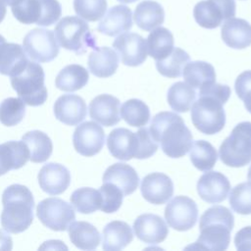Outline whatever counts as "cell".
I'll return each instance as SVG.
<instances>
[{
    "label": "cell",
    "mask_w": 251,
    "mask_h": 251,
    "mask_svg": "<svg viewBox=\"0 0 251 251\" xmlns=\"http://www.w3.org/2000/svg\"><path fill=\"white\" fill-rule=\"evenodd\" d=\"M234 226L232 213L225 206L216 205L207 209L200 218V234L192 248L222 251L228 247L230 231Z\"/></svg>",
    "instance_id": "obj_3"
},
{
    "label": "cell",
    "mask_w": 251,
    "mask_h": 251,
    "mask_svg": "<svg viewBox=\"0 0 251 251\" xmlns=\"http://www.w3.org/2000/svg\"><path fill=\"white\" fill-rule=\"evenodd\" d=\"M140 190L146 201L151 204L162 205L173 196L174 183L163 173H151L142 178Z\"/></svg>",
    "instance_id": "obj_14"
},
{
    "label": "cell",
    "mask_w": 251,
    "mask_h": 251,
    "mask_svg": "<svg viewBox=\"0 0 251 251\" xmlns=\"http://www.w3.org/2000/svg\"><path fill=\"white\" fill-rule=\"evenodd\" d=\"M99 191L102 197L100 210L108 214L117 212L123 204L124 194L121 189L111 182H103Z\"/></svg>",
    "instance_id": "obj_43"
},
{
    "label": "cell",
    "mask_w": 251,
    "mask_h": 251,
    "mask_svg": "<svg viewBox=\"0 0 251 251\" xmlns=\"http://www.w3.org/2000/svg\"><path fill=\"white\" fill-rule=\"evenodd\" d=\"M41 17L36 25L48 26L55 24L62 15V7L58 0H40Z\"/></svg>",
    "instance_id": "obj_44"
},
{
    "label": "cell",
    "mask_w": 251,
    "mask_h": 251,
    "mask_svg": "<svg viewBox=\"0 0 251 251\" xmlns=\"http://www.w3.org/2000/svg\"><path fill=\"white\" fill-rule=\"evenodd\" d=\"M39 221L55 231L67 230L75 219V213L71 204L57 197L43 199L37 205Z\"/></svg>",
    "instance_id": "obj_8"
},
{
    "label": "cell",
    "mask_w": 251,
    "mask_h": 251,
    "mask_svg": "<svg viewBox=\"0 0 251 251\" xmlns=\"http://www.w3.org/2000/svg\"><path fill=\"white\" fill-rule=\"evenodd\" d=\"M107 147L111 155L119 160L128 161L135 158L139 148L137 133L125 127L115 128L108 135Z\"/></svg>",
    "instance_id": "obj_16"
},
{
    "label": "cell",
    "mask_w": 251,
    "mask_h": 251,
    "mask_svg": "<svg viewBox=\"0 0 251 251\" xmlns=\"http://www.w3.org/2000/svg\"><path fill=\"white\" fill-rule=\"evenodd\" d=\"M72 243L82 250H94L100 244L98 229L87 222H73L68 227Z\"/></svg>",
    "instance_id": "obj_29"
},
{
    "label": "cell",
    "mask_w": 251,
    "mask_h": 251,
    "mask_svg": "<svg viewBox=\"0 0 251 251\" xmlns=\"http://www.w3.org/2000/svg\"><path fill=\"white\" fill-rule=\"evenodd\" d=\"M38 183L44 192L50 195H59L69 187L71 173L64 165L48 163L38 173Z\"/></svg>",
    "instance_id": "obj_19"
},
{
    "label": "cell",
    "mask_w": 251,
    "mask_h": 251,
    "mask_svg": "<svg viewBox=\"0 0 251 251\" xmlns=\"http://www.w3.org/2000/svg\"><path fill=\"white\" fill-rule=\"evenodd\" d=\"M12 7L14 17L23 24H37L41 17L40 0H21Z\"/></svg>",
    "instance_id": "obj_40"
},
{
    "label": "cell",
    "mask_w": 251,
    "mask_h": 251,
    "mask_svg": "<svg viewBox=\"0 0 251 251\" xmlns=\"http://www.w3.org/2000/svg\"><path fill=\"white\" fill-rule=\"evenodd\" d=\"M44 77L43 68L37 63L28 61L21 74L11 76V84L25 104L40 106L47 99Z\"/></svg>",
    "instance_id": "obj_7"
},
{
    "label": "cell",
    "mask_w": 251,
    "mask_h": 251,
    "mask_svg": "<svg viewBox=\"0 0 251 251\" xmlns=\"http://www.w3.org/2000/svg\"><path fill=\"white\" fill-rule=\"evenodd\" d=\"M184 81L191 87L201 88L216 82V72L214 67L204 61L188 62L182 72Z\"/></svg>",
    "instance_id": "obj_31"
},
{
    "label": "cell",
    "mask_w": 251,
    "mask_h": 251,
    "mask_svg": "<svg viewBox=\"0 0 251 251\" xmlns=\"http://www.w3.org/2000/svg\"><path fill=\"white\" fill-rule=\"evenodd\" d=\"M229 190V180L219 172L207 171L197 182V192L200 198L211 204L223 202L227 197Z\"/></svg>",
    "instance_id": "obj_15"
},
{
    "label": "cell",
    "mask_w": 251,
    "mask_h": 251,
    "mask_svg": "<svg viewBox=\"0 0 251 251\" xmlns=\"http://www.w3.org/2000/svg\"><path fill=\"white\" fill-rule=\"evenodd\" d=\"M28 160L29 151L23 140H12L0 144V176L24 167Z\"/></svg>",
    "instance_id": "obj_24"
},
{
    "label": "cell",
    "mask_w": 251,
    "mask_h": 251,
    "mask_svg": "<svg viewBox=\"0 0 251 251\" xmlns=\"http://www.w3.org/2000/svg\"><path fill=\"white\" fill-rule=\"evenodd\" d=\"M105 142V133L101 126L94 122H84L76 126L73 134L75 151L82 156L91 157L99 153Z\"/></svg>",
    "instance_id": "obj_12"
},
{
    "label": "cell",
    "mask_w": 251,
    "mask_h": 251,
    "mask_svg": "<svg viewBox=\"0 0 251 251\" xmlns=\"http://www.w3.org/2000/svg\"><path fill=\"white\" fill-rule=\"evenodd\" d=\"M88 69L92 75L98 77L113 75L119 67L117 53L110 47H95L88 56Z\"/></svg>",
    "instance_id": "obj_26"
},
{
    "label": "cell",
    "mask_w": 251,
    "mask_h": 251,
    "mask_svg": "<svg viewBox=\"0 0 251 251\" xmlns=\"http://www.w3.org/2000/svg\"><path fill=\"white\" fill-rule=\"evenodd\" d=\"M13 247L12 237L3 229H0V251H9Z\"/></svg>",
    "instance_id": "obj_48"
},
{
    "label": "cell",
    "mask_w": 251,
    "mask_h": 251,
    "mask_svg": "<svg viewBox=\"0 0 251 251\" xmlns=\"http://www.w3.org/2000/svg\"><path fill=\"white\" fill-rule=\"evenodd\" d=\"M5 5H8V6H13L15 5L16 3H18L19 1L21 0H1Z\"/></svg>",
    "instance_id": "obj_50"
},
{
    "label": "cell",
    "mask_w": 251,
    "mask_h": 251,
    "mask_svg": "<svg viewBox=\"0 0 251 251\" xmlns=\"http://www.w3.org/2000/svg\"><path fill=\"white\" fill-rule=\"evenodd\" d=\"M23 46L26 55L38 63L51 62L59 54L55 33L50 29H31L25 36Z\"/></svg>",
    "instance_id": "obj_9"
},
{
    "label": "cell",
    "mask_w": 251,
    "mask_h": 251,
    "mask_svg": "<svg viewBox=\"0 0 251 251\" xmlns=\"http://www.w3.org/2000/svg\"><path fill=\"white\" fill-rule=\"evenodd\" d=\"M2 227L11 233H20L33 221L34 199L31 191L23 184H12L2 194Z\"/></svg>",
    "instance_id": "obj_4"
},
{
    "label": "cell",
    "mask_w": 251,
    "mask_h": 251,
    "mask_svg": "<svg viewBox=\"0 0 251 251\" xmlns=\"http://www.w3.org/2000/svg\"><path fill=\"white\" fill-rule=\"evenodd\" d=\"M222 39L230 48L244 49L251 45V25L239 18L227 19L222 25Z\"/></svg>",
    "instance_id": "obj_22"
},
{
    "label": "cell",
    "mask_w": 251,
    "mask_h": 251,
    "mask_svg": "<svg viewBox=\"0 0 251 251\" xmlns=\"http://www.w3.org/2000/svg\"><path fill=\"white\" fill-rule=\"evenodd\" d=\"M28 63L24 48L17 43L0 44V74L14 76L21 74Z\"/></svg>",
    "instance_id": "obj_25"
},
{
    "label": "cell",
    "mask_w": 251,
    "mask_h": 251,
    "mask_svg": "<svg viewBox=\"0 0 251 251\" xmlns=\"http://www.w3.org/2000/svg\"><path fill=\"white\" fill-rule=\"evenodd\" d=\"M55 36L60 46L77 55L96 47L95 36L88 24L79 17L68 16L61 19L55 26Z\"/></svg>",
    "instance_id": "obj_5"
},
{
    "label": "cell",
    "mask_w": 251,
    "mask_h": 251,
    "mask_svg": "<svg viewBox=\"0 0 251 251\" xmlns=\"http://www.w3.org/2000/svg\"><path fill=\"white\" fill-rule=\"evenodd\" d=\"M146 46L150 57L156 61L163 60L174 49V35L166 27H155L147 37Z\"/></svg>",
    "instance_id": "obj_33"
},
{
    "label": "cell",
    "mask_w": 251,
    "mask_h": 251,
    "mask_svg": "<svg viewBox=\"0 0 251 251\" xmlns=\"http://www.w3.org/2000/svg\"><path fill=\"white\" fill-rule=\"evenodd\" d=\"M25 114V102L21 98L9 97L0 103V123L13 126L21 123Z\"/></svg>",
    "instance_id": "obj_39"
},
{
    "label": "cell",
    "mask_w": 251,
    "mask_h": 251,
    "mask_svg": "<svg viewBox=\"0 0 251 251\" xmlns=\"http://www.w3.org/2000/svg\"><path fill=\"white\" fill-rule=\"evenodd\" d=\"M121 118L129 126L141 127L145 126L150 119L149 107L139 99L126 100L120 109Z\"/></svg>",
    "instance_id": "obj_37"
},
{
    "label": "cell",
    "mask_w": 251,
    "mask_h": 251,
    "mask_svg": "<svg viewBox=\"0 0 251 251\" xmlns=\"http://www.w3.org/2000/svg\"><path fill=\"white\" fill-rule=\"evenodd\" d=\"M165 12L161 4L153 0L140 2L133 14L136 25L145 31H150L164 23Z\"/></svg>",
    "instance_id": "obj_28"
},
{
    "label": "cell",
    "mask_w": 251,
    "mask_h": 251,
    "mask_svg": "<svg viewBox=\"0 0 251 251\" xmlns=\"http://www.w3.org/2000/svg\"><path fill=\"white\" fill-rule=\"evenodd\" d=\"M165 219L170 227L178 231H186L192 228L197 222V205L187 196H176L165 208Z\"/></svg>",
    "instance_id": "obj_11"
},
{
    "label": "cell",
    "mask_w": 251,
    "mask_h": 251,
    "mask_svg": "<svg viewBox=\"0 0 251 251\" xmlns=\"http://www.w3.org/2000/svg\"><path fill=\"white\" fill-rule=\"evenodd\" d=\"M85 101L75 94H64L54 104L55 118L67 126H77L86 117Z\"/></svg>",
    "instance_id": "obj_18"
},
{
    "label": "cell",
    "mask_w": 251,
    "mask_h": 251,
    "mask_svg": "<svg viewBox=\"0 0 251 251\" xmlns=\"http://www.w3.org/2000/svg\"><path fill=\"white\" fill-rule=\"evenodd\" d=\"M6 12H7L6 5L0 0V23L4 20V18L6 16Z\"/></svg>",
    "instance_id": "obj_49"
},
{
    "label": "cell",
    "mask_w": 251,
    "mask_h": 251,
    "mask_svg": "<svg viewBox=\"0 0 251 251\" xmlns=\"http://www.w3.org/2000/svg\"><path fill=\"white\" fill-rule=\"evenodd\" d=\"M234 244L239 251L251 250V226L242 227L234 236Z\"/></svg>",
    "instance_id": "obj_47"
},
{
    "label": "cell",
    "mask_w": 251,
    "mask_h": 251,
    "mask_svg": "<svg viewBox=\"0 0 251 251\" xmlns=\"http://www.w3.org/2000/svg\"><path fill=\"white\" fill-rule=\"evenodd\" d=\"M103 182H111L121 189L124 196L133 193L139 184V176L136 171L129 165L116 163L110 166L104 173Z\"/></svg>",
    "instance_id": "obj_23"
},
{
    "label": "cell",
    "mask_w": 251,
    "mask_h": 251,
    "mask_svg": "<svg viewBox=\"0 0 251 251\" xmlns=\"http://www.w3.org/2000/svg\"><path fill=\"white\" fill-rule=\"evenodd\" d=\"M229 205L237 214H251V181L239 183L231 189Z\"/></svg>",
    "instance_id": "obj_41"
},
{
    "label": "cell",
    "mask_w": 251,
    "mask_h": 251,
    "mask_svg": "<svg viewBox=\"0 0 251 251\" xmlns=\"http://www.w3.org/2000/svg\"><path fill=\"white\" fill-rule=\"evenodd\" d=\"M136 133L139 140V148L135 158L141 160L153 156L158 149V143L152 138L149 128H140L136 131Z\"/></svg>",
    "instance_id": "obj_46"
},
{
    "label": "cell",
    "mask_w": 251,
    "mask_h": 251,
    "mask_svg": "<svg viewBox=\"0 0 251 251\" xmlns=\"http://www.w3.org/2000/svg\"><path fill=\"white\" fill-rule=\"evenodd\" d=\"M5 41H6V40H5V38L0 34V44H1V43H3V42H5Z\"/></svg>",
    "instance_id": "obj_53"
},
{
    "label": "cell",
    "mask_w": 251,
    "mask_h": 251,
    "mask_svg": "<svg viewBox=\"0 0 251 251\" xmlns=\"http://www.w3.org/2000/svg\"><path fill=\"white\" fill-rule=\"evenodd\" d=\"M247 178L249 179V181H251V166L249 167V170H248V174H247Z\"/></svg>",
    "instance_id": "obj_52"
},
{
    "label": "cell",
    "mask_w": 251,
    "mask_h": 251,
    "mask_svg": "<svg viewBox=\"0 0 251 251\" xmlns=\"http://www.w3.org/2000/svg\"><path fill=\"white\" fill-rule=\"evenodd\" d=\"M120 100L110 94H100L89 104V116L105 126H112L121 121Z\"/></svg>",
    "instance_id": "obj_20"
},
{
    "label": "cell",
    "mask_w": 251,
    "mask_h": 251,
    "mask_svg": "<svg viewBox=\"0 0 251 251\" xmlns=\"http://www.w3.org/2000/svg\"><path fill=\"white\" fill-rule=\"evenodd\" d=\"M118 1L123 3V4H128V3H133V2H135L137 0H118Z\"/></svg>",
    "instance_id": "obj_51"
},
{
    "label": "cell",
    "mask_w": 251,
    "mask_h": 251,
    "mask_svg": "<svg viewBox=\"0 0 251 251\" xmlns=\"http://www.w3.org/2000/svg\"><path fill=\"white\" fill-rule=\"evenodd\" d=\"M190 161L199 171L207 172L214 168L218 160L215 147L206 140H196L189 150Z\"/></svg>",
    "instance_id": "obj_35"
},
{
    "label": "cell",
    "mask_w": 251,
    "mask_h": 251,
    "mask_svg": "<svg viewBox=\"0 0 251 251\" xmlns=\"http://www.w3.org/2000/svg\"><path fill=\"white\" fill-rule=\"evenodd\" d=\"M198 96L190 108L192 124L208 135L220 132L226 125L224 105L230 96L229 86L214 82L201 87Z\"/></svg>",
    "instance_id": "obj_1"
},
{
    "label": "cell",
    "mask_w": 251,
    "mask_h": 251,
    "mask_svg": "<svg viewBox=\"0 0 251 251\" xmlns=\"http://www.w3.org/2000/svg\"><path fill=\"white\" fill-rule=\"evenodd\" d=\"M132 227L137 238L148 244L161 243L169 233L165 221L160 216L149 213L138 216Z\"/></svg>",
    "instance_id": "obj_17"
},
{
    "label": "cell",
    "mask_w": 251,
    "mask_h": 251,
    "mask_svg": "<svg viewBox=\"0 0 251 251\" xmlns=\"http://www.w3.org/2000/svg\"><path fill=\"white\" fill-rule=\"evenodd\" d=\"M133 239L131 227L123 221H113L103 228L102 247L108 251H118L127 246Z\"/></svg>",
    "instance_id": "obj_27"
},
{
    "label": "cell",
    "mask_w": 251,
    "mask_h": 251,
    "mask_svg": "<svg viewBox=\"0 0 251 251\" xmlns=\"http://www.w3.org/2000/svg\"><path fill=\"white\" fill-rule=\"evenodd\" d=\"M71 203L81 214H91L100 209L102 197L99 190L91 187H81L71 195Z\"/></svg>",
    "instance_id": "obj_38"
},
{
    "label": "cell",
    "mask_w": 251,
    "mask_h": 251,
    "mask_svg": "<svg viewBox=\"0 0 251 251\" xmlns=\"http://www.w3.org/2000/svg\"><path fill=\"white\" fill-rule=\"evenodd\" d=\"M195 98V89L183 81H177L172 84L167 94L170 107L177 113H186L189 111Z\"/></svg>",
    "instance_id": "obj_34"
},
{
    "label": "cell",
    "mask_w": 251,
    "mask_h": 251,
    "mask_svg": "<svg viewBox=\"0 0 251 251\" xmlns=\"http://www.w3.org/2000/svg\"><path fill=\"white\" fill-rule=\"evenodd\" d=\"M88 78V71L84 67L72 64L66 66L59 72L55 78V85L60 90L74 92L85 86Z\"/></svg>",
    "instance_id": "obj_30"
},
{
    "label": "cell",
    "mask_w": 251,
    "mask_h": 251,
    "mask_svg": "<svg viewBox=\"0 0 251 251\" xmlns=\"http://www.w3.org/2000/svg\"><path fill=\"white\" fill-rule=\"evenodd\" d=\"M221 161L232 168L244 167L251 162V123L236 125L219 149Z\"/></svg>",
    "instance_id": "obj_6"
},
{
    "label": "cell",
    "mask_w": 251,
    "mask_h": 251,
    "mask_svg": "<svg viewBox=\"0 0 251 251\" xmlns=\"http://www.w3.org/2000/svg\"><path fill=\"white\" fill-rule=\"evenodd\" d=\"M234 0H203L198 2L193 9L196 23L204 28H216L224 20L235 16Z\"/></svg>",
    "instance_id": "obj_10"
},
{
    "label": "cell",
    "mask_w": 251,
    "mask_h": 251,
    "mask_svg": "<svg viewBox=\"0 0 251 251\" xmlns=\"http://www.w3.org/2000/svg\"><path fill=\"white\" fill-rule=\"evenodd\" d=\"M22 140L29 151V160L32 163H43L51 156L53 144L50 137L43 131L31 130L25 133Z\"/></svg>",
    "instance_id": "obj_32"
},
{
    "label": "cell",
    "mask_w": 251,
    "mask_h": 251,
    "mask_svg": "<svg viewBox=\"0 0 251 251\" xmlns=\"http://www.w3.org/2000/svg\"><path fill=\"white\" fill-rule=\"evenodd\" d=\"M189 60L190 57L184 50L176 47L165 59L156 61V68L162 75L175 78L182 75L183 69Z\"/></svg>",
    "instance_id": "obj_36"
},
{
    "label": "cell",
    "mask_w": 251,
    "mask_h": 251,
    "mask_svg": "<svg viewBox=\"0 0 251 251\" xmlns=\"http://www.w3.org/2000/svg\"><path fill=\"white\" fill-rule=\"evenodd\" d=\"M74 9L78 17L88 22L100 20L106 10V0H74Z\"/></svg>",
    "instance_id": "obj_42"
},
{
    "label": "cell",
    "mask_w": 251,
    "mask_h": 251,
    "mask_svg": "<svg viewBox=\"0 0 251 251\" xmlns=\"http://www.w3.org/2000/svg\"><path fill=\"white\" fill-rule=\"evenodd\" d=\"M113 47L126 66L137 67L144 63L147 58L146 41L135 32L122 33L114 40Z\"/></svg>",
    "instance_id": "obj_13"
},
{
    "label": "cell",
    "mask_w": 251,
    "mask_h": 251,
    "mask_svg": "<svg viewBox=\"0 0 251 251\" xmlns=\"http://www.w3.org/2000/svg\"><path fill=\"white\" fill-rule=\"evenodd\" d=\"M234 89L239 99L244 102L246 110L251 113V70L241 73L236 77Z\"/></svg>",
    "instance_id": "obj_45"
},
{
    "label": "cell",
    "mask_w": 251,
    "mask_h": 251,
    "mask_svg": "<svg viewBox=\"0 0 251 251\" xmlns=\"http://www.w3.org/2000/svg\"><path fill=\"white\" fill-rule=\"evenodd\" d=\"M152 138L171 158H180L191 148L192 133L180 116L174 112H160L150 123Z\"/></svg>",
    "instance_id": "obj_2"
},
{
    "label": "cell",
    "mask_w": 251,
    "mask_h": 251,
    "mask_svg": "<svg viewBox=\"0 0 251 251\" xmlns=\"http://www.w3.org/2000/svg\"><path fill=\"white\" fill-rule=\"evenodd\" d=\"M131 10L126 5H117L110 8L100 21L97 30L108 36H116L132 27Z\"/></svg>",
    "instance_id": "obj_21"
}]
</instances>
